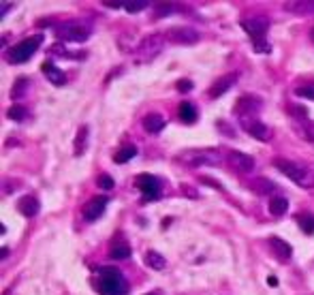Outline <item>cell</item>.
<instances>
[{
  "label": "cell",
  "instance_id": "obj_1",
  "mask_svg": "<svg viewBox=\"0 0 314 295\" xmlns=\"http://www.w3.org/2000/svg\"><path fill=\"white\" fill-rule=\"evenodd\" d=\"M274 167L282 175L291 178V180L297 186H301V189H314V173L308 167H303L299 163H293V160H286V158H276Z\"/></svg>",
  "mask_w": 314,
  "mask_h": 295
},
{
  "label": "cell",
  "instance_id": "obj_2",
  "mask_svg": "<svg viewBox=\"0 0 314 295\" xmlns=\"http://www.w3.org/2000/svg\"><path fill=\"white\" fill-rule=\"evenodd\" d=\"M98 291L103 295H127L129 282L120 270L105 267V270H101V276H98Z\"/></svg>",
  "mask_w": 314,
  "mask_h": 295
},
{
  "label": "cell",
  "instance_id": "obj_3",
  "mask_svg": "<svg viewBox=\"0 0 314 295\" xmlns=\"http://www.w3.org/2000/svg\"><path fill=\"white\" fill-rule=\"evenodd\" d=\"M41 43H43L41 34L24 39L22 43H17L15 47H11V49L7 51V60L11 62V65H24V62H28L32 58V53L41 47Z\"/></svg>",
  "mask_w": 314,
  "mask_h": 295
},
{
  "label": "cell",
  "instance_id": "obj_4",
  "mask_svg": "<svg viewBox=\"0 0 314 295\" xmlns=\"http://www.w3.org/2000/svg\"><path fill=\"white\" fill-rule=\"evenodd\" d=\"M92 28L86 24V22H67V24H60L56 28V37L60 41H75V43H84Z\"/></svg>",
  "mask_w": 314,
  "mask_h": 295
},
{
  "label": "cell",
  "instance_id": "obj_5",
  "mask_svg": "<svg viewBox=\"0 0 314 295\" xmlns=\"http://www.w3.org/2000/svg\"><path fill=\"white\" fill-rule=\"evenodd\" d=\"M165 39L169 43H175V45H193V43L201 39V34L195 28H191V26H175V28L167 30Z\"/></svg>",
  "mask_w": 314,
  "mask_h": 295
},
{
  "label": "cell",
  "instance_id": "obj_6",
  "mask_svg": "<svg viewBox=\"0 0 314 295\" xmlns=\"http://www.w3.org/2000/svg\"><path fill=\"white\" fill-rule=\"evenodd\" d=\"M163 47H165L163 34H148V37L137 45V53L143 58V62H146V60H152L154 56H158V53L163 51Z\"/></svg>",
  "mask_w": 314,
  "mask_h": 295
},
{
  "label": "cell",
  "instance_id": "obj_7",
  "mask_svg": "<svg viewBox=\"0 0 314 295\" xmlns=\"http://www.w3.org/2000/svg\"><path fill=\"white\" fill-rule=\"evenodd\" d=\"M135 184H137V189L143 193V199H146V201L158 199V195H160V182H158V178L150 175V173H141Z\"/></svg>",
  "mask_w": 314,
  "mask_h": 295
},
{
  "label": "cell",
  "instance_id": "obj_8",
  "mask_svg": "<svg viewBox=\"0 0 314 295\" xmlns=\"http://www.w3.org/2000/svg\"><path fill=\"white\" fill-rule=\"evenodd\" d=\"M261 105H263V101H261L259 96H255V94H244V96H239L237 101H235V107H233V111H235V115H239V118H246V115H250L253 111L261 109Z\"/></svg>",
  "mask_w": 314,
  "mask_h": 295
},
{
  "label": "cell",
  "instance_id": "obj_9",
  "mask_svg": "<svg viewBox=\"0 0 314 295\" xmlns=\"http://www.w3.org/2000/svg\"><path fill=\"white\" fill-rule=\"evenodd\" d=\"M241 26L253 37V41H257V39H265V34L269 30V20H265V17H250V20L241 22Z\"/></svg>",
  "mask_w": 314,
  "mask_h": 295
},
{
  "label": "cell",
  "instance_id": "obj_10",
  "mask_svg": "<svg viewBox=\"0 0 314 295\" xmlns=\"http://www.w3.org/2000/svg\"><path fill=\"white\" fill-rule=\"evenodd\" d=\"M235 82H237V73H229V75L218 77L216 82L210 86V90H208L210 98H218V96H222L224 92H229L231 88L235 86Z\"/></svg>",
  "mask_w": 314,
  "mask_h": 295
},
{
  "label": "cell",
  "instance_id": "obj_11",
  "mask_svg": "<svg viewBox=\"0 0 314 295\" xmlns=\"http://www.w3.org/2000/svg\"><path fill=\"white\" fill-rule=\"evenodd\" d=\"M188 167H201V165H218L220 158L214 152H188L184 156Z\"/></svg>",
  "mask_w": 314,
  "mask_h": 295
},
{
  "label": "cell",
  "instance_id": "obj_12",
  "mask_svg": "<svg viewBox=\"0 0 314 295\" xmlns=\"http://www.w3.org/2000/svg\"><path fill=\"white\" fill-rule=\"evenodd\" d=\"M107 201H109L107 197H94V199H90L84 208V218L88 222H94L96 218H101V214L107 208Z\"/></svg>",
  "mask_w": 314,
  "mask_h": 295
},
{
  "label": "cell",
  "instance_id": "obj_13",
  "mask_svg": "<svg viewBox=\"0 0 314 295\" xmlns=\"http://www.w3.org/2000/svg\"><path fill=\"white\" fill-rule=\"evenodd\" d=\"M229 163L235 167V169H239V171H253L255 169V158L250 156V154H244V152H237V150H231L229 152Z\"/></svg>",
  "mask_w": 314,
  "mask_h": 295
},
{
  "label": "cell",
  "instance_id": "obj_14",
  "mask_svg": "<svg viewBox=\"0 0 314 295\" xmlns=\"http://www.w3.org/2000/svg\"><path fill=\"white\" fill-rule=\"evenodd\" d=\"M17 210H20V214H24L26 218H32L37 216L39 210H41V203H39V197L34 195H24L20 201H17Z\"/></svg>",
  "mask_w": 314,
  "mask_h": 295
},
{
  "label": "cell",
  "instance_id": "obj_15",
  "mask_svg": "<svg viewBox=\"0 0 314 295\" xmlns=\"http://www.w3.org/2000/svg\"><path fill=\"white\" fill-rule=\"evenodd\" d=\"M244 127H246V131L253 135L255 139H259V141H267L269 137H272V129L267 127V124H263V122H259V120H244Z\"/></svg>",
  "mask_w": 314,
  "mask_h": 295
},
{
  "label": "cell",
  "instance_id": "obj_16",
  "mask_svg": "<svg viewBox=\"0 0 314 295\" xmlns=\"http://www.w3.org/2000/svg\"><path fill=\"white\" fill-rule=\"evenodd\" d=\"M43 69V73L47 75V79L53 84V86H65L67 84V75H65V71H60L53 62H45V65L41 67Z\"/></svg>",
  "mask_w": 314,
  "mask_h": 295
},
{
  "label": "cell",
  "instance_id": "obj_17",
  "mask_svg": "<svg viewBox=\"0 0 314 295\" xmlns=\"http://www.w3.org/2000/svg\"><path fill=\"white\" fill-rule=\"evenodd\" d=\"M143 129L150 135H158L160 131L165 129V118L160 113H148L146 118H143Z\"/></svg>",
  "mask_w": 314,
  "mask_h": 295
},
{
  "label": "cell",
  "instance_id": "obj_18",
  "mask_svg": "<svg viewBox=\"0 0 314 295\" xmlns=\"http://www.w3.org/2000/svg\"><path fill=\"white\" fill-rule=\"evenodd\" d=\"M269 244H272L274 255L280 259V261H286V259H291L293 248H291L289 242H284V240H280V238H269Z\"/></svg>",
  "mask_w": 314,
  "mask_h": 295
},
{
  "label": "cell",
  "instance_id": "obj_19",
  "mask_svg": "<svg viewBox=\"0 0 314 295\" xmlns=\"http://www.w3.org/2000/svg\"><path fill=\"white\" fill-rule=\"evenodd\" d=\"M177 115L184 124H193V122H197V107L191 101H182L177 107Z\"/></svg>",
  "mask_w": 314,
  "mask_h": 295
},
{
  "label": "cell",
  "instance_id": "obj_20",
  "mask_svg": "<svg viewBox=\"0 0 314 295\" xmlns=\"http://www.w3.org/2000/svg\"><path fill=\"white\" fill-rule=\"evenodd\" d=\"M88 137H90V131H88V127L84 124V127H79L77 129V135H75V141H73V152H75V156H82L84 152H86V148H88Z\"/></svg>",
  "mask_w": 314,
  "mask_h": 295
},
{
  "label": "cell",
  "instance_id": "obj_21",
  "mask_svg": "<svg viewBox=\"0 0 314 295\" xmlns=\"http://www.w3.org/2000/svg\"><path fill=\"white\" fill-rule=\"evenodd\" d=\"M109 257L115 261H124V259L131 257V246L127 242H113L109 248Z\"/></svg>",
  "mask_w": 314,
  "mask_h": 295
},
{
  "label": "cell",
  "instance_id": "obj_22",
  "mask_svg": "<svg viewBox=\"0 0 314 295\" xmlns=\"http://www.w3.org/2000/svg\"><path fill=\"white\" fill-rule=\"evenodd\" d=\"M146 265L152 267V270L160 272V270H165L167 259H165L163 255H160V253H156V250H150V253H146Z\"/></svg>",
  "mask_w": 314,
  "mask_h": 295
},
{
  "label": "cell",
  "instance_id": "obj_23",
  "mask_svg": "<svg viewBox=\"0 0 314 295\" xmlns=\"http://www.w3.org/2000/svg\"><path fill=\"white\" fill-rule=\"evenodd\" d=\"M289 210V201H286V197H272V201H269V212L274 214V216H282Z\"/></svg>",
  "mask_w": 314,
  "mask_h": 295
},
{
  "label": "cell",
  "instance_id": "obj_24",
  "mask_svg": "<svg viewBox=\"0 0 314 295\" xmlns=\"http://www.w3.org/2000/svg\"><path fill=\"white\" fill-rule=\"evenodd\" d=\"M274 189H276V184L272 180H267V178H257L253 182V191H257L259 195H269V193H274Z\"/></svg>",
  "mask_w": 314,
  "mask_h": 295
},
{
  "label": "cell",
  "instance_id": "obj_25",
  "mask_svg": "<svg viewBox=\"0 0 314 295\" xmlns=\"http://www.w3.org/2000/svg\"><path fill=\"white\" fill-rule=\"evenodd\" d=\"M297 225H299V229L303 231V233H314V216L312 214H306V212H301V214H297Z\"/></svg>",
  "mask_w": 314,
  "mask_h": 295
},
{
  "label": "cell",
  "instance_id": "obj_26",
  "mask_svg": "<svg viewBox=\"0 0 314 295\" xmlns=\"http://www.w3.org/2000/svg\"><path fill=\"white\" fill-rule=\"evenodd\" d=\"M133 156H137V148H135V146H124V148L118 152V154L113 156V160H115L118 165H122V163H129Z\"/></svg>",
  "mask_w": 314,
  "mask_h": 295
},
{
  "label": "cell",
  "instance_id": "obj_27",
  "mask_svg": "<svg viewBox=\"0 0 314 295\" xmlns=\"http://www.w3.org/2000/svg\"><path fill=\"white\" fill-rule=\"evenodd\" d=\"M299 135L306 139V141H312L314 144V122L312 120H306V122H299Z\"/></svg>",
  "mask_w": 314,
  "mask_h": 295
},
{
  "label": "cell",
  "instance_id": "obj_28",
  "mask_svg": "<svg viewBox=\"0 0 314 295\" xmlns=\"http://www.w3.org/2000/svg\"><path fill=\"white\" fill-rule=\"evenodd\" d=\"M146 7H148L146 0H124V9H127L129 13H139Z\"/></svg>",
  "mask_w": 314,
  "mask_h": 295
},
{
  "label": "cell",
  "instance_id": "obj_29",
  "mask_svg": "<svg viewBox=\"0 0 314 295\" xmlns=\"http://www.w3.org/2000/svg\"><path fill=\"white\" fill-rule=\"evenodd\" d=\"M289 11H299V13H312L314 11V3H286Z\"/></svg>",
  "mask_w": 314,
  "mask_h": 295
},
{
  "label": "cell",
  "instance_id": "obj_30",
  "mask_svg": "<svg viewBox=\"0 0 314 295\" xmlns=\"http://www.w3.org/2000/svg\"><path fill=\"white\" fill-rule=\"evenodd\" d=\"M7 115H9V120H15V122H22L24 118H26V109L22 105H13L11 109L7 111Z\"/></svg>",
  "mask_w": 314,
  "mask_h": 295
},
{
  "label": "cell",
  "instance_id": "obj_31",
  "mask_svg": "<svg viewBox=\"0 0 314 295\" xmlns=\"http://www.w3.org/2000/svg\"><path fill=\"white\" fill-rule=\"evenodd\" d=\"M295 94L301 96V98H308V101H314V84H306V86L295 88Z\"/></svg>",
  "mask_w": 314,
  "mask_h": 295
},
{
  "label": "cell",
  "instance_id": "obj_32",
  "mask_svg": "<svg viewBox=\"0 0 314 295\" xmlns=\"http://www.w3.org/2000/svg\"><path fill=\"white\" fill-rule=\"evenodd\" d=\"M291 113L295 115V118H299L301 122H306V120H308V109H306V107L295 105V107H291Z\"/></svg>",
  "mask_w": 314,
  "mask_h": 295
},
{
  "label": "cell",
  "instance_id": "obj_33",
  "mask_svg": "<svg viewBox=\"0 0 314 295\" xmlns=\"http://www.w3.org/2000/svg\"><path fill=\"white\" fill-rule=\"evenodd\" d=\"M96 184L101 186V189H105V191H111V189H113V180H111L109 175H98Z\"/></svg>",
  "mask_w": 314,
  "mask_h": 295
},
{
  "label": "cell",
  "instance_id": "obj_34",
  "mask_svg": "<svg viewBox=\"0 0 314 295\" xmlns=\"http://www.w3.org/2000/svg\"><path fill=\"white\" fill-rule=\"evenodd\" d=\"M28 86V82L26 79H20V84H15L13 86V90H11V96L13 98H17V96H24V88Z\"/></svg>",
  "mask_w": 314,
  "mask_h": 295
},
{
  "label": "cell",
  "instance_id": "obj_35",
  "mask_svg": "<svg viewBox=\"0 0 314 295\" xmlns=\"http://www.w3.org/2000/svg\"><path fill=\"white\" fill-rule=\"evenodd\" d=\"M169 13H175V7L173 5H160L158 11H156V17H165Z\"/></svg>",
  "mask_w": 314,
  "mask_h": 295
},
{
  "label": "cell",
  "instance_id": "obj_36",
  "mask_svg": "<svg viewBox=\"0 0 314 295\" xmlns=\"http://www.w3.org/2000/svg\"><path fill=\"white\" fill-rule=\"evenodd\" d=\"M253 47H255V51H261V53H267L269 51V45H267L265 39H257Z\"/></svg>",
  "mask_w": 314,
  "mask_h": 295
},
{
  "label": "cell",
  "instance_id": "obj_37",
  "mask_svg": "<svg viewBox=\"0 0 314 295\" xmlns=\"http://www.w3.org/2000/svg\"><path fill=\"white\" fill-rule=\"evenodd\" d=\"M175 86H177V90H179V92H188V90H193V82H191V79H179V82H177Z\"/></svg>",
  "mask_w": 314,
  "mask_h": 295
},
{
  "label": "cell",
  "instance_id": "obj_38",
  "mask_svg": "<svg viewBox=\"0 0 314 295\" xmlns=\"http://www.w3.org/2000/svg\"><path fill=\"white\" fill-rule=\"evenodd\" d=\"M103 7H109V9H124V0H105Z\"/></svg>",
  "mask_w": 314,
  "mask_h": 295
},
{
  "label": "cell",
  "instance_id": "obj_39",
  "mask_svg": "<svg viewBox=\"0 0 314 295\" xmlns=\"http://www.w3.org/2000/svg\"><path fill=\"white\" fill-rule=\"evenodd\" d=\"M182 193H184V195H191L193 199H197V197H199V193H197V191L193 189V186H188V184H184V186H182Z\"/></svg>",
  "mask_w": 314,
  "mask_h": 295
},
{
  "label": "cell",
  "instance_id": "obj_40",
  "mask_svg": "<svg viewBox=\"0 0 314 295\" xmlns=\"http://www.w3.org/2000/svg\"><path fill=\"white\" fill-rule=\"evenodd\" d=\"M267 284H269V287H278V278H276V276H269Z\"/></svg>",
  "mask_w": 314,
  "mask_h": 295
},
{
  "label": "cell",
  "instance_id": "obj_41",
  "mask_svg": "<svg viewBox=\"0 0 314 295\" xmlns=\"http://www.w3.org/2000/svg\"><path fill=\"white\" fill-rule=\"evenodd\" d=\"M9 7H11V5H9V3H3V11H0V17H5V15H7V11H9Z\"/></svg>",
  "mask_w": 314,
  "mask_h": 295
},
{
  "label": "cell",
  "instance_id": "obj_42",
  "mask_svg": "<svg viewBox=\"0 0 314 295\" xmlns=\"http://www.w3.org/2000/svg\"><path fill=\"white\" fill-rule=\"evenodd\" d=\"M146 295H160V291H150V293H146Z\"/></svg>",
  "mask_w": 314,
  "mask_h": 295
},
{
  "label": "cell",
  "instance_id": "obj_43",
  "mask_svg": "<svg viewBox=\"0 0 314 295\" xmlns=\"http://www.w3.org/2000/svg\"><path fill=\"white\" fill-rule=\"evenodd\" d=\"M310 37H312V43H314V28H312V32H310Z\"/></svg>",
  "mask_w": 314,
  "mask_h": 295
}]
</instances>
